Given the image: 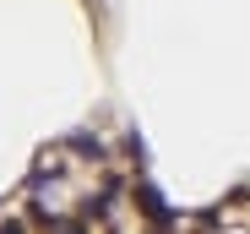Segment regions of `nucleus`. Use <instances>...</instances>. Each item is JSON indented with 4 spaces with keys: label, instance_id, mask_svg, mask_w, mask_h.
<instances>
[{
    "label": "nucleus",
    "instance_id": "f257e3e1",
    "mask_svg": "<svg viewBox=\"0 0 250 234\" xmlns=\"http://www.w3.org/2000/svg\"><path fill=\"white\" fill-rule=\"evenodd\" d=\"M136 202H142V213H147L152 223H174V213H169V207H163V196H158V191H152V185H142V191H136Z\"/></svg>",
    "mask_w": 250,
    "mask_h": 234
}]
</instances>
